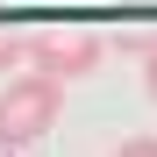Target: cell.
Here are the masks:
<instances>
[{
    "instance_id": "2",
    "label": "cell",
    "mask_w": 157,
    "mask_h": 157,
    "mask_svg": "<svg viewBox=\"0 0 157 157\" xmlns=\"http://www.w3.org/2000/svg\"><path fill=\"white\" fill-rule=\"evenodd\" d=\"M100 57H107L100 29H43L36 36V64L57 78H86V71H100Z\"/></svg>"
},
{
    "instance_id": "5",
    "label": "cell",
    "mask_w": 157,
    "mask_h": 157,
    "mask_svg": "<svg viewBox=\"0 0 157 157\" xmlns=\"http://www.w3.org/2000/svg\"><path fill=\"white\" fill-rule=\"evenodd\" d=\"M143 86H150V100H157V43L143 50Z\"/></svg>"
},
{
    "instance_id": "1",
    "label": "cell",
    "mask_w": 157,
    "mask_h": 157,
    "mask_svg": "<svg viewBox=\"0 0 157 157\" xmlns=\"http://www.w3.org/2000/svg\"><path fill=\"white\" fill-rule=\"evenodd\" d=\"M57 128V71H21L0 86V143H36Z\"/></svg>"
},
{
    "instance_id": "4",
    "label": "cell",
    "mask_w": 157,
    "mask_h": 157,
    "mask_svg": "<svg viewBox=\"0 0 157 157\" xmlns=\"http://www.w3.org/2000/svg\"><path fill=\"white\" fill-rule=\"evenodd\" d=\"M114 157H157V136H128V143H114Z\"/></svg>"
},
{
    "instance_id": "3",
    "label": "cell",
    "mask_w": 157,
    "mask_h": 157,
    "mask_svg": "<svg viewBox=\"0 0 157 157\" xmlns=\"http://www.w3.org/2000/svg\"><path fill=\"white\" fill-rule=\"evenodd\" d=\"M21 57H36V36H21V29H0V71H14Z\"/></svg>"
}]
</instances>
